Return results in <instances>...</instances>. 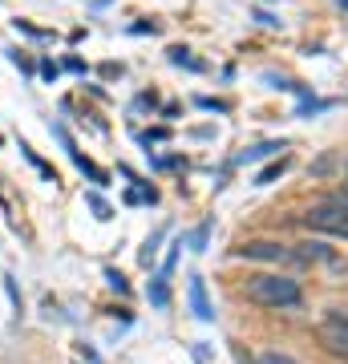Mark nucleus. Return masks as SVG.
Segmentation results:
<instances>
[{"label": "nucleus", "instance_id": "obj_1", "mask_svg": "<svg viewBox=\"0 0 348 364\" xmlns=\"http://www.w3.org/2000/svg\"><path fill=\"white\" fill-rule=\"evenodd\" d=\"M247 299L259 308H300V284L288 275H251L243 284Z\"/></svg>", "mask_w": 348, "mask_h": 364}, {"label": "nucleus", "instance_id": "obj_2", "mask_svg": "<svg viewBox=\"0 0 348 364\" xmlns=\"http://www.w3.org/2000/svg\"><path fill=\"white\" fill-rule=\"evenodd\" d=\"M312 231H324V235H336V239H348V207L340 198H328V203H316V207L304 215Z\"/></svg>", "mask_w": 348, "mask_h": 364}, {"label": "nucleus", "instance_id": "obj_3", "mask_svg": "<svg viewBox=\"0 0 348 364\" xmlns=\"http://www.w3.org/2000/svg\"><path fill=\"white\" fill-rule=\"evenodd\" d=\"M239 259L284 263V259H292V251H288L284 243H271V239H255V243H247V247H239Z\"/></svg>", "mask_w": 348, "mask_h": 364}, {"label": "nucleus", "instance_id": "obj_4", "mask_svg": "<svg viewBox=\"0 0 348 364\" xmlns=\"http://www.w3.org/2000/svg\"><path fill=\"white\" fill-rule=\"evenodd\" d=\"M320 340L336 352V356H348V320L344 316H328L320 324Z\"/></svg>", "mask_w": 348, "mask_h": 364}, {"label": "nucleus", "instance_id": "obj_5", "mask_svg": "<svg viewBox=\"0 0 348 364\" xmlns=\"http://www.w3.org/2000/svg\"><path fill=\"white\" fill-rule=\"evenodd\" d=\"M191 308H194L199 320H215V308H211V299H206V284L199 279V275L191 279Z\"/></svg>", "mask_w": 348, "mask_h": 364}, {"label": "nucleus", "instance_id": "obj_6", "mask_svg": "<svg viewBox=\"0 0 348 364\" xmlns=\"http://www.w3.org/2000/svg\"><path fill=\"white\" fill-rule=\"evenodd\" d=\"M284 170H288V158H280V162H271L268 170H259V174H255V186H268V182H275L280 174H284Z\"/></svg>", "mask_w": 348, "mask_h": 364}, {"label": "nucleus", "instance_id": "obj_7", "mask_svg": "<svg viewBox=\"0 0 348 364\" xmlns=\"http://www.w3.org/2000/svg\"><path fill=\"white\" fill-rule=\"evenodd\" d=\"M170 61H174V65H186V69H203V65H199V61H194V57H191L186 49H170Z\"/></svg>", "mask_w": 348, "mask_h": 364}, {"label": "nucleus", "instance_id": "obj_8", "mask_svg": "<svg viewBox=\"0 0 348 364\" xmlns=\"http://www.w3.org/2000/svg\"><path fill=\"white\" fill-rule=\"evenodd\" d=\"M13 25L21 28V33H28V37H37V41L49 37V28H37V25H28V21H13Z\"/></svg>", "mask_w": 348, "mask_h": 364}, {"label": "nucleus", "instance_id": "obj_9", "mask_svg": "<svg viewBox=\"0 0 348 364\" xmlns=\"http://www.w3.org/2000/svg\"><path fill=\"white\" fill-rule=\"evenodd\" d=\"M105 279H110V287H117V291H122V296H126V291H130L126 275H122V272H114V267H110V272H105Z\"/></svg>", "mask_w": 348, "mask_h": 364}, {"label": "nucleus", "instance_id": "obj_10", "mask_svg": "<svg viewBox=\"0 0 348 364\" xmlns=\"http://www.w3.org/2000/svg\"><path fill=\"white\" fill-rule=\"evenodd\" d=\"M275 150H280V142H268V146H255V150H247V154H243V162H247V158H268V154H275Z\"/></svg>", "mask_w": 348, "mask_h": 364}, {"label": "nucleus", "instance_id": "obj_11", "mask_svg": "<svg viewBox=\"0 0 348 364\" xmlns=\"http://www.w3.org/2000/svg\"><path fill=\"white\" fill-rule=\"evenodd\" d=\"M150 299H154L158 308L167 304V279H154V287H150Z\"/></svg>", "mask_w": 348, "mask_h": 364}, {"label": "nucleus", "instance_id": "obj_12", "mask_svg": "<svg viewBox=\"0 0 348 364\" xmlns=\"http://www.w3.org/2000/svg\"><path fill=\"white\" fill-rule=\"evenodd\" d=\"M158 239H162V235H150V239H146V247H142V263H150V259H154V251H158Z\"/></svg>", "mask_w": 348, "mask_h": 364}, {"label": "nucleus", "instance_id": "obj_13", "mask_svg": "<svg viewBox=\"0 0 348 364\" xmlns=\"http://www.w3.org/2000/svg\"><path fill=\"white\" fill-rule=\"evenodd\" d=\"M90 207L97 210V219H110V207H105V203H102L97 195H90Z\"/></svg>", "mask_w": 348, "mask_h": 364}, {"label": "nucleus", "instance_id": "obj_14", "mask_svg": "<svg viewBox=\"0 0 348 364\" xmlns=\"http://www.w3.org/2000/svg\"><path fill=\"white\" fill-rule=\"evenodd\" d=\"M9 57H13V61H16V65H21V69H25V73H33V61H28V57H21V53H16V49H9Z\"/></svg>", "mask_w": 348, "mask_h": 364}, {"label": "nucleus", "instance_id": "obj_15", "mask_svg": "<svg viewBox=\"0 0 348 364\" xmlns=\"http://www.w3.org/2000/svg\"><path fill=\"white\" fill-rule=\"evenodd\" d=\"M41 77L53 81V77H57V65H53V61H41Z\"/></svg>", "mask_w": 348, "mask_h": 364}, {"label": "nucleus", "instance_id": "obj_16", "mask_svg": "<svg viewBox=\"0 0 348 364\" xmlns=\"http://www.w3.org/2000/svg\"><path fill=\"white\" fill-rule=\"evenodd\" d=\"M263 364H296V360H288V356H263Z\"/></svg>", "mask_w": 348, "mask_h": 364}, {"label": "nucleus", "instance_id": "obj_17", "mask_svg": "<svg viewBox=\"0 0 348 364\" xmlns=\"http://www.w3.org/2000/svg\"><path fill=\"white\" fill-rule=\"evenodd\" d=\"M336 198H340V203H344V207H348V182H344V186H340V191H336Z\"/></svg>", "mask_w": 348, "mask_h": 364}, {"label": "nucleus", "instance_id": "obj_18", "mask_svg": "<svg viewBox=\"0 0 348 364\" xmlns=\"http://www.w3.org/2000/svg\"><path fill=\"white\" fill-rule=\"evenodd\" d=\"M336 4H340V9H348V0H336Z\"/></svg>", "mask_w": 348, "mask_h": 364}]
</instances>
